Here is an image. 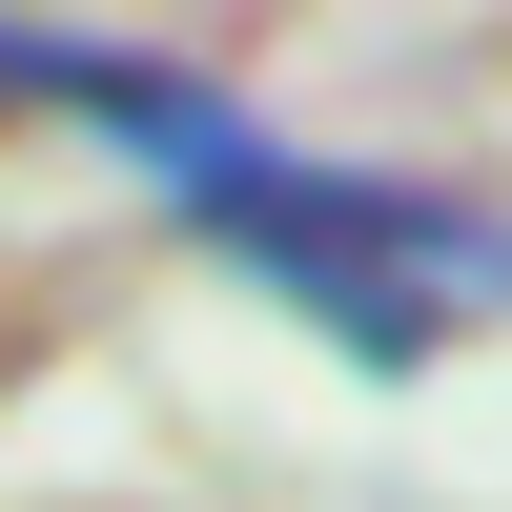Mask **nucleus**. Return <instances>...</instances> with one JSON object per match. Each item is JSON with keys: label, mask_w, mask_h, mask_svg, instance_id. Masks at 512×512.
<instances>
[{"label": "nucleus", "mask_w": 512, "mask_h": 512, "mask_svg": "<svg viewBox=\"0 0 512 512\" xmlns=\"http://www.w3.org/2000/svg\"><path fill=\"white\" fill-rule=\"evenodd\" d=\"M0 103L41 123H103L123 164H144L164 205H185L226 267H267L287 308L328 328V349L410 369L451 308H512V226L451 185H390V164H308L287 123H246L205 62H164V41H82V21H0Z\"/></svg>", "instance_id": "obj_1"}]
</instances>
